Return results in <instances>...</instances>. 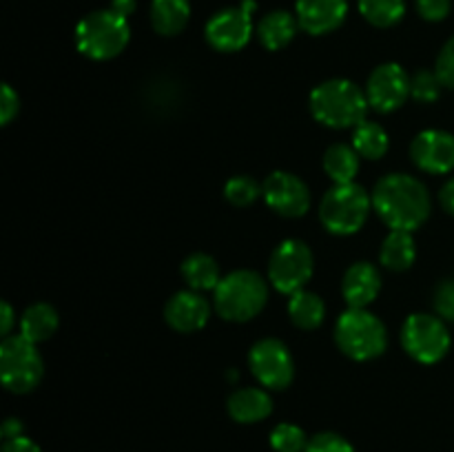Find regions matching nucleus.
I'll return each mask as SVG.
<instances>
[{
  "mask_svg": "<svg viewBox=\"0 0 454 452\" xmlns=\"http://www.w3.org/2000/svg\"><path fill=\"white\" fill-rule=\"evenodd\" d=\"M402 346L415 362L437 363L450 350V332L439 315L415 313L403 323Z\"/></svg>",
  "mask_w": 454,
  "mask_h": 452,
  "instance_id": "8",
  "label": "nucleus"
},
{
  "mask_svg": "<svg viewBox=\"0 0 454 452\" xmlns=\"http://www.w3.org/2000/svg\"><path fill=\"white\" fill-rule=\"evenodd\" d=\"M20 109V100L18 93L13 91L12 84H3V96H0V122L9 124L18 115Z\"/></svg>",
  "mask_w": 454,
  "mask_h": 452,
  "instance_id": "35",
  "label": "nucleus"
},
{
  "mask_svg": "<svg viewBox=\"0 0 454 452\" xmlns=\"http://www.w3.org/2000/svg\"><path fill=\"white\" fill-rule=\"evenodd\" d=\"M269 301L266 279L255 270H233L224 275L215 288L213 308L226 322H248Z\"/></svg>",
  "mask_w": 454,
  "mask_h": 452,
  "instance_id": "3",
  "label": "nucleus"
},
{
  "mask_svg": "<svg viewBox=\"0 0 454 452\" xmlns=\"http://www.w3.org/2000/svg\"><path fill=\"white\" fill-rule=\"evenodd\" d=\"M44 363L34 341L22 335L4 337L0 344V379L7 390L16 394L31 393L40 384Z\"/></svg>",
  "mask_w": 454,
  "mask_h": 452,
  "instance_id": "7",
  "label": "nucleus"
},
{
  "mask_svg": "<svg viewBox=\"0 0 454 452\" xmlns=\"http://www.w3.org/2000/svg\"><path fill=\"white\" fill-rule=\"evenodd\" d=\"M381 291V275L371 261H357L341 279V295L348 308H366Z\"/></svg>",
  "mask_w": 454,
  "mask_h": 452,
  "instance_id": "17",
  "label": "nucleus"
},
{
  "mask_svg": "<svg viewBox=\"0 0 454 452\" xmlns=\"http://www.w3.org/2000/svg\"><path fill=\"white\" fill-rule=\"evenodd\" d=\"M390 140L388 133L384 131V127L371 120H364L362 124L355 127L353 133V149L357 151L359 158L366 160H380L384 158L386 151H388Z\"/></svg>",
  "mask_w": 454,
  "mask_h": 452,
  "instance_id": "26",
  "label": "nucleus"
},
{
  "mask_svg": "<svg viewBox=\"0 0 454 452\" xmlns=\"http://www.w3.org/2000/svg\"><path fill=\"white\" fill-rule=\"evenodd\" d=\"M372 198L364 186L335 184L319 204V220L324 229L333 235H353L366 224L371 215Z\"/></svg>",
  "mask_w": 454,
  "mask_h": 452,
  "instance_id": "6",
  "label": "nucleus"
},
{
  "mask_svg": "<svg viewBox=\"0 0 454 452\" xmlns=\"http://www.w3.org/2000/svg\"><path fill=\"white\" fill-rule=\"evenodd\" d=\"M434 310L443 322H454V277L443 279L434 291Z\"/></svg>",
  "mask_w": 454,
  "mask_h": 452,
  "instance_id": "32",
  "label": "nucleus"
},
{
  "mask_svg": "<svg viewBox=\"0 0 454 452\" xmlns=\"http://www.w3.org/2000/svg\"><path fill=\"white\" fill-rule=\"evenodd\" d=\"M348 13V0H297L295 16L310 35H324L341 27Z\"/></svg>",
  "mask_w": 454,
  "mask_h": 452,
  "instance_id": "16",
  "label": "nucleus"
},
{
  "mask_svg": "<svg viewBox=\"0 0 454 452\" xmlns=\"http://www.w3.org/2000/svg\"><path fill=\"white\" fill-rule=\"evenodd\" d=\"M269 208L284 217H301L310 208V191L304 182L288 171H275L262 184Z\"/></svg>",
  "mask_w": 454,
  "mask_h": 452,
  "instance_id": "13",
  "label": "nucleus"
},
{
  "mask_svg": "<svg viewBox=\"0 0 454 452\" xmlns=\"http://www.w3.org/2000/svg\"><path fill=\"white\" fill-rule=\"evenodd\" d=\"M255 0H242L239 7L222 9L220 13L207 22V43L217 51H239L248 44L253 35V12H255Z\"/></svg>",
  "mask_w": 454,
  "mask_h": 452,
  "instance_id": "10",
  "label": "nucleus"
},
{
  "mask_svg": "<svg viewBox=\"0 0 454 452\" xmlns=\"http://www.w3.org/2000/svg\"><path fill=\"white\" fill-rule=\"evenodd\" d=\"M434 74L439 75L443 87L454 89V35L443 44V49L437 56V65H434Z\"/></svg>",
  "mask_w": 454,
  "mask_h": 452,
  "instance_id": "33",
  "label": "nucleus"
},
{
  "mask_svg": "<svg viewBox=\"0 0 454 452\" xmlns=\"http://www.w3.org/2000/svg\"><path fill=\"white\" fill-rule=\"evenodd\" d=\"M189 0H153L151 3V25L158 34L176 35L189 25Z\"/></svg>",
  "mask_w": 454,
  "mask_h": 452,
  "instance_id": "20",
  "label": "nucleus"
},
{
  "mask_svg": "<svg viewBox=\"0 0 454 452\" xmlns=\"http://www.w3.org/2000/svg\"><path fill=\"white\" fill-rule=\"evenodd\" d=\"M248 366L255 379L270 390H284L295 377V362L291 350L279 339H260L248 353Z\"/></svg>",
  "mask_w": 454,
  "mask_h": 452,
  "instance_id": "11",
  "label": "nucleus"
},
{
  "mask_svg": "<svg viewBox=\"0 0 454 452\" xmlns=\"http://www.w3.org/2000/svg\"><path fill=\"white\" fill-rule=\"evenodd\" d=\"M304 452H355L348 439L337 433H317L309 439V446Z\"/></svg>",
  "mask_w": 454,
  "mask_h": 452,
  "instance_id": "31",
  "label": "nucleus"
},
{
  "mask_svg": "<svg viewBox=\"0 0 454 452\" xmlns=\"http://www.w3.org/2000/svg\"><path fill=\"white\" fill-rule=\"evenodd\" d=\"M324 171L335 184H350L359 171V153L348 144H333L324 153Z\"/></svg>",
  "mask_w": 454,
  "mask_h": 452,
  "instance_id": "25",
  "label": "nucleus"
},
{
  "mask_svg": "<svg viewBox=\"0 0 454 452\" xmlns=\"http://www.w3.org/2000/svg\"><path fill=\"white\" fill-rule=\"evenodd\" d=\"M0 319H3V323H0V335L9 337L12 335V328H13V322H16V317H13V308L7 304V301L0 304Z\"/></svg>",
  "mask_w": 454,
  "mask_h": 452,
  "instance_id": "37",
  "label": "nucleus"
},
{
  "mask_svg": "<svg viewBox=\"0 0 454 452\" xmlns=\"http://www.w3.org/2000/svg\"><path fill=\"white\" fill-rule=\"evenodd\" d=\"M411 158L417 168L433 175L454 171V136L442 129L421 131L411 144Z\"/></svg>",
  "mask_w": 454,
  "mask_h": 452,
  "instance_id": "14",
  "label": "nucleus"
},
{
  "mask_svg": "<svg viewBox=\"0 0 454 452\" xmlns=\"http://www.w3.org/2000/svg\"><path fill=\"white\" fill-rule=\"evenodd\" d=\"M226 408L238 424H257L273 412V399L262 388H239L231 394Z\"/></svg>",
  "mask_w": 454,
  "mask_h": 452,
  "instance_id": "18",
  "label": "nucleus"
},
{
  "mask_svg": "<svg viewBox=\"0 0 454 452\" xmlns=\"http://www.w3.org/2000/svg\"><path fill=\"white\" fill-rule=\"evenodd\" d=\"M131 38L127 18L114 9H100L84 16L75 27V47L91 60H111L120 56Z\"/></svg>",
  "mask_w": 454,
  "mask_h": 452,
  "instance_id": "4",
  "label": "nucleus"
},
{
  "mask_svg": "<svg viewBox=\"0 0 454 452\" xmlns=\"http://www.w3.org/2000/svg\"><path fill=\"white\" fill-rule=\"evenodd\" d=\"M211 317V304L198 291H180L164 306V319L177 332H195L207 326Z\"/></svg>",
  "mask_w": 454,
  "mask_h": 452,
  "instance_id": "15",
  "label": "nucleus"
},
{
  "mask_svg": "<svg viewBox=\"0 0 454 452\" xmlns=\"http://www.w3.org/2000/svg\"><path fill=\"white\" fill-rule=\"evenodd\" d=\"M439 199H442L443 208H446L450 215H454V177H450V180L443 184L442 193H439Z\"/></svg>",
  "mask_w": 454,
  "mask_h": 452,
  "instance_id": "39",
  "label": "nucleus"
},
{
  "mask_svg": "<svg viewBox=\"0 0 454 452\" xmlns=\"http://www.w3.org/2000/svg\"><path fill=\"white\" fill-rule=\"evenodd\" d=\"M288 315L291 322L301 331H315L319 323L324 322L326 315V306H324L322 297H317L310 291H297L291 295L288 301Z\"/></svg>",
  "mask_w": 454,
  "mask_h": 452,
  "instance_id": "24",
  "label": "nucleus"
},
{
  "mask_svg": "<svg viewBox=\"0 0 454 452\" xmlns=\"http://www.w3.org/2000/svg\"><path fill=\"white\" fill-rule=\"evenodd\" d=\"M368 109L366 93L344 78L326 80L310 93V113L324 127L355 129L366 120Z\"/></svg>",
  "mask_w": 454,
  "mask_h": 452,
  "instance_id": "2",
  "label": "nucleus"
},
{
  "mask_svg": "<svg viewBox=\"0 0 454 452\" xmlns=\"http://www.w3.org/2000/svg\"><path fill=\"white\" fill-rule=\"evenodd\" d=\"M417 248L411 230H390L388 238L384 239L380 251V260L386 269L402 273L415 264Z\"/></svg>",
  "mask_w": 454,
  "mask_h": 452,
  "instance_id": "21",
  "label": "nucleus"
},
{
  "mask_svg": "<svg viewBox=\"0 0 454 452\" xmlns=\"http://www.w3.org/2000/svg\"><path fill=\"white\" fill-rule=\"evenodd\" d=\"M335 341L346 357L355 362H371L384 355L388 332L384 322L366 308H348L337 319Z\"/></svg>",
  "mask_w": 454,
  "mask_h": 452,
  "instance_id": "5",
  "label": "nucleus"
},
{
  "mask_svg": "<svg viewBox=\"0 0 454 452\" xmlns=\"http://www.w3.org/2000/svg\"><path fill=\"white\" fill-rule=\"evenodd\" d=\"M58 331V313L53 306L40 304L29 306V308L22 313L20 317V335L25 339L40 344V341H47L53 332Z\"/></svg>",
  "mask_w": 454,
  "mask_h": 452,
  "instance_id": "23",
  "label": "nucleus"
},
{
  "mask_svg": "<svg viewBox=\"0 0 454 452\" xmlns=\"http://www.w3.org/2000/svg\"><path fill=\"white\" fill-rule=\"evenodd\" d=\"M3 452H43V450H40L38 443L31 441L29 437H25V434H20V437L16 439H7V441L3 443Z\"/></svg>",
  "mask_w": 454,
  "mask_h": 452,
  "instance_id": "36",
  "label": "nucleus"
},
{
  "mask_svg": "<svg viewBox=\"0 0 454 452\" xmlns=\"http://www.w3.org/2000/svg\"><path fill=\"white\" fill-rule=\"evenodd\" d=\"M297 16L288 12H270L257 22V38H260L262 47H266L269 51H279V49L286 47L297 34Z\"/></svg>",
  "mask_w": 454,
  "mask_h": 452,
  "instance_id": "19",
  "label": "nucleus"
},
{
  "mask_svg": "<svg viewBox=\"0 0 454 452\" xmlns=\"http://www.w3.org/2000/svg\"><path fill=\"white\" fill-rule=\"evenodd\" d=\"M442 80L434 71H417L411 78V96L415 97L417 102H424V105H430V102L439 100L442 96Z\"/></svg>",
  "mask_w": 454,
  "mask_h": 452,
  "instance_id": "30",
  "label": "nucleus"
},
{
  "mask_svg": "<svg viewBox=\"0 0 454 452\" xmlns=\"http://www.w3.org/2000/svg\"><path fill=\"white\" fill-rule=\"evenodd\" d=\"M452 9V0H417V12L424 20L439 22L448 18Z\"/></svg>",
  "mask_w": 454,
  "mask_h": 452,
  "instance_id": "34",
  "label": "nucleus"
},
{
  "mask_svg": "<svg viewBox=\"0 0 454 452\" xmlns=\"http://www.w3.org/2000/svg\"><path fill=\"white\" fill-rule=\"evenodd\" d=\"M368 106L377 113H393L411 96V78L397 62H386L380 65L368 75L366 89Z\"/></svg>",
  "mask_w": 454,
  "mask_h": 452,
  "instance_id": "12",
  "label": "nucleus"
},
{
  "mask_svg": "<svg viewBox=\"0 0 454 452\" xmlns=\"http://www.w3.org/2000/svg\"><path fill=\"white\" fill-rule=\"evenodd\" d=\"M313 277V251L301 239H284L269 261V282L275 291L293 295Z\"/></svg>",
  "mask_w": 454,
  "mask_h": 452,
  "instance_id": "9",
  "label": "nucleus"
},
{
  "mask_svg": "<svg viewBox=\"0 0 454 452\" xmlns=\"http://www.w3.org/2000/svg\"><path fill=\"white\" fill-rule=\"evenodd\" d=\"M136 7H137L136 0H111V9L124 18L131 16V13L136 12Z\"/></svg>",
  "mask_w": 454,
  "mask_h": 452,
  "instance_id": "40",
  "label": "nucleus"
},
{
  "mask_svg": "<svg viewBox=\"0 0 454 452\" xmlns=\"http://www.w3.org/2000/svg\"><path fill=\"white\" fill-rule=\"evenodd\" d=\"M0 434H3V439L7 441V439H16L22 434V421L16 419V417H9V419L3 421V428H0Z\"/></svg>",
  "mask_w": 454,
  "mask_h": 452,
  "instance_id": "38",
  "label": "nucleus"
},
{
  "mask_svg": "<svg viewBox=\"0 0 454 452\" xmlns=\"http://www.w3.org/2000/svg\"><path fill=\"white\" fill-rule=\"evenodd\" d=\"M182 277L189 284L191 291H215L220 284V266L207 253H193L182 261Z\"/></svg>",
  "mask_w": 454,
  "mask_h": 452,
  "instance_id": "22",
  "label": "nucleus"
},
{
  "mask_svg": "<svg viewBox=\"0 0 454 452\" xmlns=\"http://www.w3.org/2000/svg\"><path fill=\"white\" fill-rule=\"evenodd\" d=\"M359 13L372 27L386 29L402 20L406 13V0H359Z\"/></svg>",
  "mask_w": 454,
  "mask_h": 452,
  "instance_id": "27",
  "label": "nucleus"
},
{
  "mask_svg": "<svg viewBox=\"0 0 454 452\" xmlns=\"http://www.w3.org/2000/svg\"><path fill=\"white\" fill-rule=\"evenodd\" d=\"M372 208L390 230H415L428 220L430 195L424 182L406 173L381 177L372 191Z\"/></svg>",
  "mask_w": 454,
  "mask_h": 452,
  "instance_id": "1",
  "label": "nucleus"
},
{
  "mask_svg": "<svg viewBox=\"0 0 454 452\" xmlns=\"http://www.w3.org/2000/svg\"><path fill=\"white\" fill-rule=\"evenodd\" d=\"M270 446L275 452H304L309 446V439L300 425L279 424L270 433Z\"/></svg>",
  "mask_w": 454,
  "mask_h": 452,
  "instance_id": "28",
  "label": "nucleus"
},
{
  "mask_svg": "<svg viewBox=\"0 0 454 452\" xmlns=\"http://www.w3.org/2000/svg\"><path fill=\"white\" fill-rule=\"evenodd\" d=\"M262 195V186L257 184L253 177L238 175L233 180L226 182L224 186V198L229 199L233 207H248V204L255 202Z\"/></svg>",
  "mask_w": 454,
  "mask_h": 452,
  "instance_id": "29",
  "label": "nucleus"
}]
</instances>
